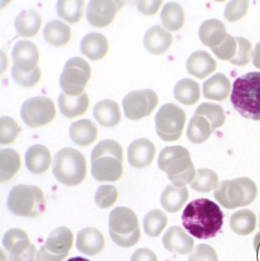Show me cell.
Segmentation results:
<instances>
[{"mask_svg":"<svg viewBox=\"0 0 260 261\" xmlns=\"http://www.w3.org/2000/svg\"><path fill=\"white\" fill-rule=\"evenodd\" d=\"M238 50V44L236 37H232L231 35H227V37L224 38L222 44L220 46L212 48V51L215 53V55L221 59V61H231L237 55Z\"/></svg>","mask_w":260,"mask_h":261,"instance_id":"42","label":"cell"},{"mask_svg":"<svg viewBox=\"0 0 260 261\" xmlns=\"http://www.w3.org/2000/svg\"><path fill=\"white\" fill-rule=\"evenodd\" d=\"M256 227L257 217L251 210H239L230 218V228L236 234L248 236L255 231Z\"/></svg>","mask_w":260,"mask_h":261,"instance_id":"30","label":"cell"},{"mask_svg":"<svg viewBox=\"0 0 260 261\" xmlns=\"http://www.w3.org/2000/svg\"><path fill=\"white\" fill-rule=\"evenodd\" d=\"M67 261H91V260L85 259V258H82V257H75V258H70Z\"/></svg>","mask_w":260,"mask_h":261,"instance_id":"53","label":"cell"},{"mask_svg":"<svg viewBox=\"0 0 260 261\" xmlns=\"http://www.w3.org/2000/svg\"><path fill=\"white\" fill-rule=\"evenodd\" d=\"M159 103L158 95L152 90L128 93L123 99V109L128 120L139 121L149 116Z\"/></svg>","mask_w":260,"mask_h":261,"instance_id":"13","label":"cell"},{"mask_svg":"<svg viewBox=\"0 0 260 261\" xmlns=\"http://www.w3.org/2000/svg\"><path fill=\"white\" fill-rule=\"evenodd\" d=\"M144 47L153 55H162L172 44V35L161 26H153L145 33Z\"/></svg>","mask_w":260,"mask_h":261,"instance_id":"19","label":"cell"},{"mask_svg":"<svg viewBox=\"0 0 260 261\" xmlns=\"http://www.w3.org/2000/svg\"><path fill=\"white\" fill-rule=\"evenodd\" d=\"M54 175L61 183L68 187L79 186L85 180L87 163L83 154L67 147L58 152L54 159Z\"/></svg>","mask_w":260,"mask_h":261,"instance_id":"6","label":"cell"},{"mask_svg":"<svg viewBox=\"0 0 260 261\" xmlns=\"http://www.w3.org/2000/svg\"><path fill=\"white\" fill-rule=\"evenodd\" d=\"M248 8H249V2H230L224 9V17L229 21H238L242 17H245Z\"/></svg>","mask_w":260,"mask_h":261,"instance_id":"46","label":"cell"},{"mask_svg":"<svg viewBox=\"0 0 260 261\" xmlns=\"http://www.w3.org/2000/svg\"><path fill=\"white\" fill-rule=\"evenodd\" d=\"M117 197H119V193L115 187L102 186L97 189L95 193V202L100 209H108L116 202Z\"/></svg>","mask_w":260,"mask_h":261,"instance_id":"45","label":"cell"},{"mask_svg":"<svg viewBox=\"0 0 260 261\" xmlns=\"http://www.w3.org/2000/svg\"><path fill=\"white\" fill-rule=\"evenodd\" d=\"M77 250L87 256H95L103 251L105 239L99 230L95 228H85L81 230L76 241Z\"/></svg>","mask_w":260,"mask_h":261,"instance_id":"18","label":"cell"},{"mask_svg":"<svg viewBox=\"0 0 260 261\" xmlns=\"http://www.w3.org/2000/svg\"><path fill=\"white\" fill-rule=\"evenodd\" d=\"M158 165L168 174L173 186L183 188L191 183L197 175L191 154L183 146H168L162 150Z\"/></svg>","mask_w":260,"mask_h":261,"instance_id":"4","label":"cell"},{"mask_svg":"<svg viewBox=\"0 0 260 261\" xmlns=\"http://www.w3.org/2000/svg\"><path fill=\"white\" fill-rule=\"evenodd\" d=\"M123 5V2L113 0H93L87 6V20L94 27L104 28L113 21Z\"/></svg>","mask_w":260,"mask_h":261,"instance_id":"14","label":"cell"},{"mask_svg":"<svg viewBox=\"0 0 260 261\" xmlns=\"http://www.w3.org/2000/svg\"><path fill=\"white\" fill-rule=\"evenodd\" d=\"M226 26L218 19H209L202 22L199 29V37L202 44L210 48L220 46L224 38L227 37Z\"/></svg>","mask_w":260,"mask_h":261,"instance_id":"21","label":"cell"},{"mask_svg":"<svg viewBox=\"0 0 260 261\" xmlns=\"http://www.w3.org/2000/svg\"><path fill=\"white\" fill-rule=\"evenodd\" d=\"M26 167L35 174H43L51 164V154L46 146L36 144L29 147L26 153Z\"/></svg>","mask_w":260,"mask_h":261,"instance_id":"22","label":"cell"},{"mask_svg":"<svg viewBox=\"0 0 260 261\" xmlns=\"http://www.w3.org/2000/svg\"><path fill=\"white\" fill-rule=\"evenodd\" d=\"M21 167L20 155L13 149H4L0 152V171H2V182L10 181L18 173Z\"/></svg>","mask_w":260,"mask_h":261,"instance_id":"34","label":"cell"},{"mask_svg":"<svg viewBox=\"0 0 260 261\" xmlns=\"http://www.w3.org/2000/svg\"><path fill=\"white\" fill-rule=\"evenodd\" d=\"M128 162L133 168L143 169L149 167L155 155V146L147 139H138L132 142L127 150Z\"/></svg>","mask_w":260,"mask_h":261,"instance_id":"16","label":"cell"},{"mask_svg":"<svg viewBox=\"0 0 260 261\" xmlns=\"http://www.w3.org/2000/svg\"><path fill=\"white\" fill-rule=\"evenodd\" d=\"M41 16L35 10H25L16 17L15 28L21 37L29 38L37 35L41 27Z\"/></svg>","mask_w":260,"mask_h":261,"instance_id":"28","label":"cell"},{"mask_svg":"<svg viewBox=\"0 0 260 261\" xmlns=\"http://www.w3.org/2000/svg\"><path fill=\"white\" fill-rule=\"evenodd\" d=\"M189 198V191L186 187L179 188L175 186H168L161 195V204L164 210L175 213L180 211L186 204Z\"/></svg>","mask_w":260,"mask_h":261,"instance_id":"29","label":"cell"},{"mask_svg":"<svg viewBox=\"0 0 260 261\" xmlns=\"http://www.w3.org/2000/svg\"><path fill=\"white\" fill-rule=\"evenodd\" d=\"M0 142L2 144H11L18 138L20 133V126L14 118L9 116H3L0 121Z\"/></svg>","mask_w":260,"mask_h":261,"instance_id":"41","label":"cell"},{"mask_svg":"<svg viewBox=\"0 0 260 261\" xmlns=\"http://www.w3.org/2000/svg\"><path fill=\"white\" fill-rule=\"evenodd\" d=\"M69 136L74 143L88 146L97 139V127L91 120H81L70 125Z\"/></svg>","mask_w":260,"mask_h":261,"instance_id":"27","label":"cell"},{"mask_svg":"<svg viewBox=\"0 0 260 261\" xmlns=\"http://www.w3.org/2000/svg\"><path fill=\"white\" fill-rule=\"evenodd\" d=\"M252 64L256 68L260 69V43L255 47V50L252 53Z\"/></svg>","mask_w":260,"mask_h":261,"instance_id":"51","label":"cell"},{"mask_svg":"<svg viewBox=\"0 0 260 261\" xmlns=\"http://www.w3.org/2000/svg\"><path fill=\"white\" fill-rule=\"evenodd\" d=\"M259 227H260V221H259Z\"/></svg>","mask_w":260,"mask_h":261,"instance_id":"54","label":"cell"},{"mask_svg":"<svg viewBox=\"0 0 260 261\" xmlns=\"http://www.w3.org/2000/svg\"><path fill=\"white\" fill-rule=\"evenodd\" d=\"M44 37L48 43L55 47L67 45L72 37L70 28L60 20H53L46 25L44 29Z\"/></svg>","mask_w":260,"mask_h":261,"instance_id":"32","label":"cell"},{"mask_svg":"<svg viewBox=\"0 0 260 261\" xmlns=\"http://www.w3.org/2000/svg\"><path fill=\"white\" fill-rule=\"evenodd\" d=\"M37 249L33 243L26 251H23L19 254H15V256H10L11 261H38L37 260Z\"/></svg>","mask_w":260,"mask_h":261,"instance_id":"49","label":"cell"},{"mask_svg":"<svg viewBox=\"0 0 260 261\" xmlns=\"http://www.w3.org/2000/svg\"><path fill=\"white\" fill-rule=\"evenodd\" d=\"M182 224L194 238L206 240L216 237L223 225L220 206L209 199L191 201L182 213Z\"/></svg>","mask_w":260,"mask_h":261,"instance_id":"1","label":"cell"},{"mask_svg":"<svg viewBox=\"0 0 260 261\" xmlns=\"http://www.w3.org/2000/svg\"><path fill=\"white\" fill-rule=\"evenodd\" d=\"M131 261H158L155 253L150 249H139L135 251L132 256Z\"/></svg>","mask_w":260,"mask_h":261,"instance_id":"50","label":"cell"},{"mask_svg":"<svg viewBox=\"0 0 260 261\" xmlns=\"http://www.w3.org/2000/svg\"><path fill=\"white\" fill-rule=\"evenodd\" d=\"M193 190L201 193H209L216 190L219 186V177L215 171L209 169H200L197 171V175L190 183Z\"/></svg>","mask_w":260,"mask_h":261,"instance_id":"37","label":"cell"},{"mask_svg":"<svg viewBox=\"0 0 260 261\" xmlns=\"http://www.w3.org/2000/svg\"><path fill=\"white\" fill-rule=\"evenodd\" d=\"M92 69L90 64L81 57H73L65 64L61 75L60 84L63 93L69 96H79L85 93V88L91 79Z\"/></svg>","mask_w":260,"mask_h":261,"instance_id":"9","label":"cell"},{"mask_svg":"<svg viewBox=\"0 0 260 261\" xmlns=\"http://www.w3.org/2000/svg\"><path fill=\"white\" fill-rule=\"evenodd\" d=\"M163 246L170 252L188 254L193 251L194 240L180 227H171L163 236Z\"/></svg>","mask_w":260,"mask_h":261,"instance_id":"17","label":"cell"},{"mask_svg":"<svg viewBox=\"0 0 260 261\" xmlns=\"http://www.w3.org/2000/svg\"><path fill=\"white\" fill-rule=\"evenodd\" d=\"M196 115H201L205 117L211 124L214 132L216 129L221 127L226 122V114L220 105L212 103L201 104L196 111Z\"/></svg>","mask_w":260,"mask_h":261,"instance_id":"39","label":"cell"},{"mask_svg":"<svg viewBox=\"0 0 260 261\" xmlns=\"http://www.w3.org/2000/svg\"><path fill=\"white\" fill-rule=\"evenodd\" d=\"M21 118L29 127L38 128L53 122L56 116L55 104L48 97H33L21 106Z\"/></svg>","mask_w":260,"mask_h":261,"instance_id":"11","label":"cell"},{"mask_svg":"<svg viewBox=\"0 0 260 261\" xmlns=\"http://www.w3.org/2000/svg\"><path fill=\"white\" fill-rule=\"evenodd\" d=\"M186 113L174 104H165L155 116L157 133L165 142L178 141L186 125Z\"/></svg>","mask_w":260,"mask_h":261,"instance_id":"10","label":"cell"},{"mask_svg":"<svg viewBox=\"0 0 260 261\" xmlns=\"http://www.w3.org/2000/svg\"><path fill=\"white\" fill-rule=\"evenodd\" d=\"M8 209L18 217L37 218L46 209L43 190L35 186H16L7 201Z\"/></svg>","mask_w":260,"mask_h":261,"instance_id":"7","label":"cell"},{"mask_svg":"<svg viewBox=\"0 0 260 261\" xmlns=\"http://www.w3.org/2000/svg\"><path fill=\"white\" fill-rule=\"evenodd\" d=\"M94 116L100 125L114 127L121 122L122 114L119 104L112 99H104L95 105Z\"/></svg>","mask_w":260,"mask_h":261,"instance_id":"24","label":"cell"},{"mask_svg":"<svg viewBox=\"0 0 260 261\" xmlns=\"http://www.w3.org/2000/svg\"><path fill=\"white\" fill-rule=\"evenodd\" d=\"M161 20L165 29L170 32H178L185 25V11L179 4L168 3L162 9Z\"/></svg>","mask_w":260,"mask_h":261,"instance_id":"36","label":"cell"},{"mask_svg":"<svg viewBox=\"0 0 260 261\" xmlns=\"http://www.w3.org/2000/svg\"><path fill=\"white\" fill-rule=\"evenodd\" d=\"M92 173L98 182H115L123 174V149L113 140H105L92 152Z\"/></svg>","mask_w":260,"mask_h":261,"instance_id":"3","label":"cell"},{"mask_svg":"<svg viewBox=\"0 0 260 261\" xmlns=\"http://www.w3.org/2000/svg\"><path fill=\"white\" fill-rule=\"evenodd\" d=\"M253 247H255V250L257 252L258 260L260 261V232H258L255 237V240H253Z\"/></svg>","mask_w":260,"mask_h":261,"instance_id":"52","label":"cell"},{"mask_svg":"<svg viewBox=\"0 0 260 261\" xmlns=\"http://www.w3.org/2000/svg\"><path fill=\"white\" fill-rule=\"evenodd\" d=\"M231 92V83L223 74H216L203 84V95L205 98L221 102Z\"/></svg>","mask_w":260,"mask_h":261,"instance_id":"26","label":"cell"},{"mask_svg":"<svg viewBox=\"0 0 260 261\" xmlns=\"http://www.w3.org/2000/svg\"><path fill=\"white\" fill-rule=\"evenodd\" d=\"M84 2L82 0H75V2H62L57 3V14L61 18L70 23L79 22L84 13Z\"/></svg>","mask_w":260,"mask_h":261,"instance_id":"38","label":"cell"},{"mask_svg":"<svg viewBox=\"0 0 260 261\" xmlns=\"http://www.w3.org/2000/svg\"><path fill=\"white\" fill-rule=\"evenodd\" d=\"M168 224V217L161 210H152L144 218V231L150 237H159Z\"/></svg>","mask_w":260,"mask_h":261,"instance_id":"40","label":"cell"},{"mask_svg":"<svg viewBox=\"0 0 260 261\" xmlns=\"http://www.w3.org/2000/svg\"><path fill=\"white\" fill-rule=\"evenodd\" d=\"M61 113L68 118H74L85 114L88 106H90V97L86 93H83L79 96H69L62 93L58 97Z\"/></svg>","mask_w":260,"mask_h":261,"instance_id":"23","label":"cell"},{"mask_svg":"<svg viewBox=\"0 0 260 261\" xmlns=\"http://www.w3.org/2000/svg\"><path fill=\"white\" fill-rule=\"evenodd\" d=\"M256 183L248 177L226 180L215 190V199L226 209H237L251 204L257 198Z\"/></svg>","mask_w":260,"mask_h":261,"instance_id":"5","label":"cell"},{"mask_svg":"<svg viewBox=\"0 0 260 261\" xmlns=\"http://www.w3.org/2000/svg\"><path fill=\"white\" fill-rule=\"evenodd\" d=\"M15 66L23 72H33L38 67L39 51L37 46L29 40H20L14 46Z\"/></svg>","mask_w":260,"mask_h":261,"instance_id":"15","label":"cell"},{"mask_svg":"<svg viewBox=\"0 0 260 261\" xmlns=\"http://www.w3.org/2000/svg\"><path fill=\"white\" fill-rule=\"evenodd\" d=\"M212 133H214V129H212L210 122L203 116L194 114L189 123L187 130L189 141L192 142L193 144H202L210 138Z\"/></svg>","mask_w":260,"mask_h":261,"instance_id":"31","label":"cell"},{"mask_svg":"<svg viewBox=\"0 0 260 261\" xmlns=\"http://www.w3.org/2000/svg\"><path fill=\"white\" fill-rule=\"evenodd\" d=\"M189 261H218V254L211 246L201 243L190 253Z\"/></svg>","mask_w":260,"mask_h":261,"instance_id":"47","label":"cell"},{"mask_svg":"<svg viewBox=\"0 0 260 261\" xmlns=\"http://www.w3.org/2000/svg\"><path fill=\"white\" fill-rule=\"evenodd\" d=\"M110 234L117 246L131 248L141 239L138 217L128 207L119 206L110 215Z\"/></svg>","mask_w":260,"mask_h":261,"instance_id":"8","label":"cell"},{"mask_svg":"<svg viewBox=\"0 0 260 261\" xmlns=\"http://www.w3.org/2000/svg\"><path fill=\"white\" fill-rule=\"evenodd\" d=\"M187 69L190 75L203 80L217 69V63L209 53L198 50L188 58Z\"/></svg>","mask_w":260,"mask_h":261,"instance_id":"20","label":"cell"},{"mask_svg":"<svg viewBox=\"0 0 260 261\" xmlns=\"http://www.w3.org/2000/svg\"><path fill=\"white\" fill-rule=\"evenodd\" d=\"M81 50L92 61H99L108 54L109 41L102 34L91 33L83 38Z\"/></svg>","mask_w":260,"mask_h":261,"instance_id":"25","label":"cell"},{"mask_svg":"<svg viewBox=\"0 0 260 261\" xmlns=\"http://www.w3.org/2000/svg\"><path fill=\"white\" fill-rule=\"evenodd\" d=\"M11 75H13V79L16 81V83H18L21 86L34 87L40 81L41 70L39 67H37L33 72H23V70L14 65L13 69H11Z\"/></svg>","mask_w":260,"mask_h":261,"instance_id":"43","label":"cell"},{"mask_svg":"<svg viewBox=\"0 0 260 261\" xmlns=\"http://www.w3.org/2000/svg\"><path fill=\"white\" fill-rule=\"evenodd\" d=\"M74 234L66 227L55 229L37 254L38 261H63L73 247Z\"/></svg>","mask_w":260,"mask_h":261,"instance_id":"12","label":"cell"},{"mask_svg":"<svg viewBox=\"0 0 260 261\" xmlns=\"http://www.w3.org/2000/svg\"><path fill=\"white\" fill-rule=\"evenodd\" d=\"M162 2L161 0H155V2H138L137 6L139 10L143 15L151 16L155 15L158 13L159 8L161 7Z\"/></svg>","mask_w":260,"mask_h":261,"instance_id":"48","label":"cell"},{"mask_svg":"<svg viewBox=\"0 0 260 261\" xmlns=\"http://www.w3.org/2000/svg\"><path fill=\"white\" fill-rule=\"evenodd\" d=\"M238 44V50L237 55L235 56L233 59L230 61L232 65L236 66H246L250 63V59L252 58V45L249 40L242 37H236Z\"/></svg>","mask_w":260,"mask_h":261,"instance_id":"44","label":"cell"},{"mask_svg":"<svg viewBox=\"0 0 260 261\" xmlns=\"http://www.w3.org/2000/svg\"><path fill=\"white\" fill-rule=\"evenodd\" d=\"M231 104L239 114L252 121H260V73L250 72L233 82Z\"/></svg>","mask_w":260,"mask_h":261,"instance_id":"2","label":"cell"},{"mask_svg":"<svg viewBox=\"0 0 260 261\" xmlns=\"http://www.w3.org/2000/svg\"><path fill=\"white\" fill-rule=\"evenodd\" d=\"M3 245L10 256L19 254L32 246L28 234L21 229H11L7 231L3 239Z\"/></svg>","mask_w":260,"mask_h":261,"instance_id":"33","label":"cell"},{"mask_svg":"<svg viewBox=\"0 0 260 261\" xmlns=\"http://www.w3.org/2000/svg\"><path fill=\"white\" fill-rule=\"evenodd\" d=\"M200 86L190 79L181 80L174 87V97L185 105H193L200 99Z\"/></svg>","mask_w":260,"mask_h":261,"instance_id":"35","label":"cell"}]
</instances>
